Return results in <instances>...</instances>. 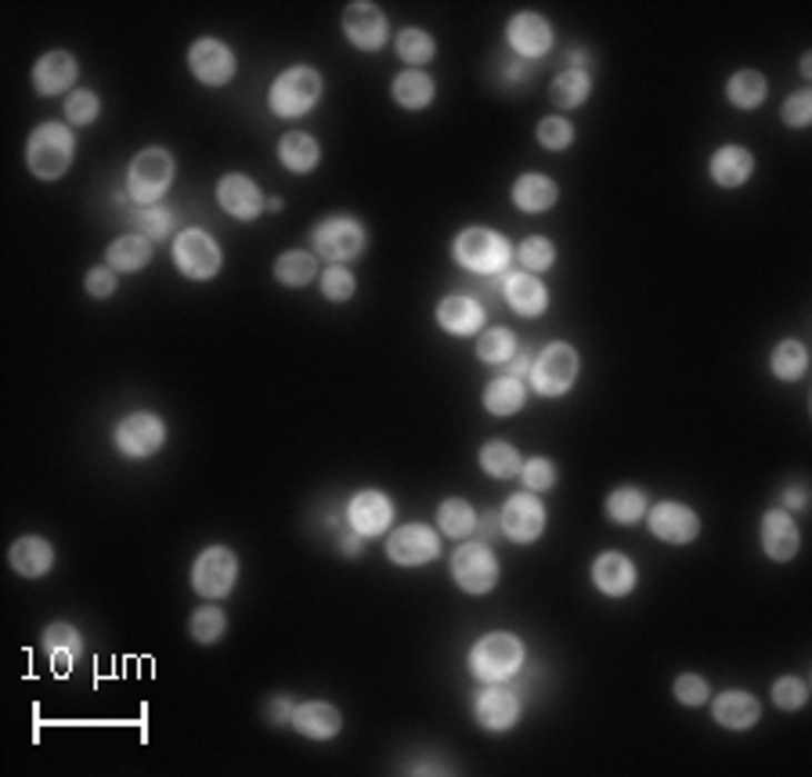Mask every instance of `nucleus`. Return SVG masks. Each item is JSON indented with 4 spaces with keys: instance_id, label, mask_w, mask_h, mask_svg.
<instances>
[{
    "instance_id": "obj_40",
    "label": "nucleus",
    "mask_w": 812,
    "mask_h": 777,
    "mask_svg": "<svg viewBox=\"0 0 812 777\" xmlns=\"http://www.w3.org/2000/svg\"><path fill=\"white\" fill-rule=\"evenodd\" d=\"M274 279H279L282 286H289V290H300V286L318 279V257L303 253V250L282 253L279 261H274Z\"/></svg>"
},
{
    "instance_id": "obj_51",
    "label": "nucleus",
    "mask_w": 812,
    "mask_h": 777,
    "mask_svg": "<svg viewBox=\"0 0 812 777\" xmlns=\"http://www.w3.org/2000/svg\"><path fill=\"white\" fill-rule=\"evenodd\" d=\"M98 112H101V102L94 91H72L66 98V120L72 127H91L98 120Z\"/></svg>"
},
{
    "instance_id": "obj_9",
    "label": "nucleus",
    "mask_w": 812,
    "mask_h": 777,
    "mask_svg": "<svg viewBox=\"0 0 812 777\" xmlns=\"http://www.w3.org/2000/svg\"><path fill=\"white\" fill-rule=\"evenodd\" d=\"M239 582V557L228 546H207L192 565V589L207 600L228 597Z\"/></svg>"
},
{
    "instance_id": "obj_25",
    "label": "nucleus",
    "mask_w": 812,
    "mask_h": 777,
    "mask_svg": "<svg viewBox=\"0 0 812 777\" xmlns=\"http://www.w3.org/2000/svg\"><path fill=\"white\" fill-rule=\"evenodd\" d=\"M712 716H715V724L726 730H748L762 719V705L755 695H748V690H722L712 701Z\"/></svg>"
},
{
    "instance_id": "obj_32",
    "label": "nucleus",
    "mask_w": 812,
    "mask_h": 777,
    "mask_svg": "<svg viewBox=\"0 0 812 777\" xmlns=\"http://www.w3.org/2000/svg\"><path fill=\"white\" fill-rule=\"evenodd\" d=\"M390 94H394V102L401 109L419 112V109H427L433 102L438 83H433V77L423 73V69H404V73H398L394 83H390Z\"/></svg>"
},
{
    "instance_id": "obj_47",
    "label": "nucleus",
    "mask_w": 812,
    "mask_h": 777,
    "mask_svg": "<svg viewBox=\"0 0 812 777\" xmlns=\"http://www.w3.org/2000/svg\"><path fill=\"white\" fill-rule=\"evenodd\" d=\"M130 225H134V232L144 236L149 242H159V239H167L170 236V228H173V213L167 207H141L134 218H130Z\"/></svg>"
},
{
    "instance_id": "obj_24",
    "label": "nucleus",
    "mask_w": 812,
    "mask_h": 777,
    "mask_svg": "<svg viewBox=\"0 0 812 777\" xmlns=\"http://www.w3.org/2000/svg\"><path fill=\"white\" fill-rule=\"evenodd\" d=\"M80 77V66L77 59H72L69 51H48L43 59L33 66V88L43 94V98H54V94H62L69 91L72 83H77ZM72 94V91H69Z\"/></svg>"
},
{
    "instance_id": "obj_27",
    "label": "nucleus",
    "mask_w": 812,
    "mask_h": 777,
    "mask_svg": "<svg viewBox=\"0 0 812 777\" xmlns=\"http://www.w3.org/2000/svg\"><path fill=\"white\" fill-rule=\"evenodd\" d=\"M343 727V716L337 705L329 701H303L293 709V730H300L311 741H329L337 738Z\"/></svg>"
},
{
    "instance_id": "obj_5",
    "label": "nucleus",
    "mask_w": 812,
    "mask_h": 777,
    "mask_svg": "<svg viewBox=\"0 0 812 777\" xmlns=\"http://www.w3.org/2000/svg\"><path fill=\"white\" fill-rule=\"evenodd\" d=\"M173 156L167 149H141L127 170V192L138 207H156L173 185Z\"/></svg>"
},
{
    "instance_id": "obj_28",
    "label": "nucleus",
    "mask_w": 812,
    "mask_h": 777,
    "mask_svg": "<svg viewBox=\"0 0 812 777\" xmlns=\"http://www.w3.org/2000/svg\"><path fill=\"white\" fill-rule=\"evenodd\" d=\"M762 550L773 560H791L799 554V525L788 510H765L762 517Z\"/></svg>"
},
{
    "instance_id": "obj_53",
    "label": "nucleus",
    "mask_w": 812,
    "mask_h": 777,
    "mask_svg": "<svg viewBox=\"0 0 812 777\" xmlns=\"http://www.w3.org/2000/svg\"><path fill=\"white\" fill-rule=\"evenodd\" d=\"M672 695L679 705H690V709H698V705H704L708 698H712V690H708V680L698 673H683V676H675V684H672Z\"/></svg>"
},
{
    "instance_id": "obj_33",
    "label": "nucleus",
    "mask_w": 812,
    "mask_h": 777,
    "mask_svg": "<svg viewBox=\"0 0 812 777\" xmlns=\"http://www.w3.org/2000/svg\"><path fill=\"white\" fill-rule=\"evenodd\" d=\"M279 160L289 175H311V170L322 163V146L303 135V131H289L282 141H279Z\"/></svg>"
},
{
    "instance_id": "obj_43",
    "label": "nucleus",
    "mask_w": 812,
    "mask_h": 777,
    "mask_svg": "<svg viewBox=\"0 0 812 777\" xmlns=\"http://www.w3.org/2000/svg\"><path fill=\"white\" fill-rule=\"evenodd\" d=\"M770 369H773V377L776 380H802L805 377V369H809V351H805V343L799 340H780L776 348H773V358H770Z\"/></svg>"
},
{
    "instance_id": "obj_8",
    "label": "nucleus",
    "mask_w": 812,
    "mask_h": 777,
    "mask_svg": "<svg viewBox=\"0 0 812 777\" xmlns=\"http://www.w3.org/2000/svg\"><path fill=\"white\" fill-rule=\"evenodd\" d=\"M221 247L213 242L210 232L202 228H184V232L173 239V265L184 279L192 282H210L217 271H221Z\"/></svg>"
},
{
    "instance_id": "obj_23",
    "label": "nucleus",
    "mask_w": 812,
    "mask_h": 777,
    "mask_svg": "<svg viewBox=\"0 0 812 777\" xmlns=\"http://www.w3.org/2000/svg\"><path fill=\"white\" fill-rule=\"evenodd\" d=\"M635 579H640V571H635V565L625 554L607 550L592 560V582L607 597H629L635 589Z\"/></svg>"
},
{
    "instance_id": "obj_36",
    "label": "nucleus",
    "mask_w": 812,
    "mask_h": 777,
    "mask_svg": "<svg viewBox=\"0 0 812 777\" xmlns=\"http://www.w3.org/2000/svg\"><path fill=\"white\" fill-rule=\"evenodd\" d=\"M438 528H441V536L448 539H473V531H477V510L470 507L467 499H444L441 507H438Z\"/></svg>"
},
{
    "instance_id": "obj_30",
    "label": "nucleus",
    "mask_w": 812,
    "mask_h": 777,
    "mask_svg": "<svg viewBox=\"0 0 812 777\" xmlns=\"http://www.w3.org/2000/svg\"><path fill=\"white\" fill-rule=\"evenodd\" d=\"M40 647H43V655L51 658V666L58 676H66L72 661L80 658L83 651V637H80V629L77 626H69V622H51L48 629H43V637H40Z\"/></svg>"
},
{
    "instance_id": "obj_15",
    "label": "nucleus",
    "mask_w": 812,
    "mask_h": 777,
    "mask_svg": "<svg viewBox=\"0 0 812 777\" xmlns=\"http://www.w3.org/2000/svg\"><path fill=\"white\" fill-rule=\"evenodd\" d=\"M473 716H477V724L491 734L513 730L520 719V698L502 684H484L473 698Z\"/></svg>"
},
{
    "instance_id": "obj_1",
    "label": "nucleus",
    "mask_w": 812,
    "mask_h": 777,
    "mask_svg": "<svg viewBox=\"0 0 812 777\" xmlns=\"http://www.w3.org/2000/svg\"><path fill=\"white\" fill-rule=\"evenodd\" d=\"M322 73L311 66H293L285 69L271 80L268 88V109L274 112L279 120H297V117H308V112L322 102Z\"/></svg>"
},
{
    "instance_id": "obj_2",
    "label": "nucleus",
    "mask_w": 812,
    "mask_h": 777,
    "mask_svg": "<svg viewBox=\"0 0 812 777\" xmlns=\"http://www.w3.org/2000/svg\"><path fill=\"white\" fill-rule=\"evenodd\" d=\"M72 152H77V138H72L69 127L48 120L26 141V167L40 181H58L72 167Z\"/></svg>"
},
{
    "instance_id": "obj_49",
    "label": "nucleus",
    "mask_w": 812,
    "mask_h": 777,
    "mask_svg": "<svg viewBox=\"0 0 812 777\" xmlns=\"http://www.w3.org/2000/svg\"><path fill=\"white\" fill-rule=\"evenodd\" d=\"M534 138H539V146L549 149V152H563V149H571V141H574V127L571 120H563V117H545L539 123V131H534Z\"/></svg>"
},
{
    "instance_id": "obj_19",
    "label": "nucleus",
    "mask_w": 812,
    "mask_h": 777,
    "mask_svg": "<svg viewBox=\"0 0 812 777\" xmlns=\"http://www.w3.org/2000/svg\"><path fill=\"white\" fill-rule=\"evenodd\" d=\"M394 521V507L380 488H361V492L347 502V525H351L361 539H375L383 536Z\"/></svg>"
},
{
    "instance_id": "obj_55",
    "label": "nucleus",
    "mask_w": 812,
    "mask_h": 777,
    "mask_svg": "<svg viewBox=\"0 0 812 777\" xmlns=\"http://www.w3.org/2000/svg\"><path fill=\"white\" fill-rule=\"evenodd\" d=\"M83 290L98 297V300H106L116 293V271L109 265H101V268H91L87 271V279H83Z\"/></svg>"
},
{
    "instance_id": "obj_4",
    "label": "nucleus",
    "mask_w": 812,
    "mask_h": 777,
    "mask_svg": "<svg viewBox=\"0 0 812 777\" xmlns=\"http://www.w3.org/2000/svg\"><path fill=\"white\" fill-rule=\"evenodd\" d=\"M452 257H455L459 268L473 271V276H499V271H505V265H510L513 247L505 242V236L477 225V228H467V232L455 236Z\"/></svg>"
},
{
    "instance_id": "obj_10",
    "label": "nucleus",
    "mask_w": 812,
    "mask_h": 777,
    "mask_svg": "<svg viewBox=\"0 0 812 777\" xmlns=\"http://www.w3.org/2000/svg\"><path fill=\"white\" fill-rule=\"evenodd\" d=\"M499 525H502V536L510 542H520V546H531L542 539L545 531V507L542 499L534 492H517L505 499V507L499 510Z\"/></svg>"
},
{
    "instance_id": "obj_6",
    "label": "nucleus",
    "mask_w": 812,
    "mask_h": 777,
    "mask_svg": "<svg viewBox=\"0 0 812 777\" xmlns=\"http://www.w3.org/2000/svg\"><path fill=\"white\" fill-rule=\"evenodd\" d=\"M452 579L462 594L484 597L499 586V557L481 539H462L452 554Z\"/></svg>"
},
{
    "instance_id": "obj_17",
    "label": "nucleus",
    "mask_w": 812,
    "mask_h": 777,
    "mask_svg": "<svg viewBox=\"0 0 812 777\" xmlns=\"http://www.w3.org/2000/svg\"><path fill=\"white\" fill-rule=\"evenodd\" d=\"M646 525L661 542H672V546H686L701 536V517L690 507H683V502H669V499L646 510Z\"/></svg>"
},
{
    "instance_id": "obj_13",
    "label": "nucleus",
    "mask_w": 812,
    "mask_h": 777,
    "mask_svg": "<svg viewBox=\"0 0 812 777\" xmlns=\"http://www.w3.org/2000/svg\"><path fill=\"white\" fill-rule=\"evenodd\" d=\"M387 557L398 568H423L441 557V539L430 525H401L387 536Z\"/></svg>"
},
{
    "instance_id": "obj_39",
    "label": "nucleus",
    "mask_w": 812,
    "mask_h": 777,
    "mask_svg": "<svg viewBox=\"0 0 812 777\" xmlns=\"http://www.w3.org/2000/svg\"><path fill=\"white\" fill-rule=\"evenodd\" d=\"M549 94H553V102L560 109H582L592 94L589 69H563V73L553 80V88H549Z\"/></svg>"
},
{
    "instance_id": "obj_31",
    "label": "nucleus",
    "mask_w": 812,
    "mask_h": 777,
    "mask_svg": "<svg viewBox=\"0 0 812 777\" xmlns=\"http://www.w3.org/2000/svg\"><path fill=\"white\" fill-rule=\"evenodd\" d=\"M560 199V189L553 178L545 175H520L513 185V207L524 213H545L553 210Z\"/></svg>"
},
{
    "instance_id": "obj_16",
    "label": "nucleus",
    "mask_w": 812,
    "mask_h": 777,
    "mask_svg": "<svg viewBox=\"0 0 812 777\" xmlns=\"http://www.w3.org/2000/svg\"><path fill=\"white\" fill-rule=\"evenodd\" d=\"M505 40H510L517 59L534 62V59H542V54L553 51V26H549L542 16H534V11H520V16H513L510 22H505Z\"/></svg>"
},
{
    "instance_id": "obj_45",
    "label": "nucleus",
    "mask_w": 812,
    "mask_h": 777,
    "mask_svg": "<svg viewBox=\"0 0 812 777\" xmlns=\"http://www.w3.org/2000/svg\"><path fill=\"white\" fill-rule=\"evenodd\" d=\"M394 48L401 54V62H409L412 69L433 62V54H438V44H433V37L427 30H415V26H412V30H401L394 37Z\"/></svg>"
},
{
    "instance_id": "obj_54",
    "label": "nucleus",
    "mask_w": 812,
    "mask_h": 777,
    "mask_svg": "<svg viewBox=\"0 0 812 777\" xmlns=\"http://www.w3.org/2000/svg\"><path fill=\"white\" fill-rule=\"evenodd\" d=\"M780 117H784V123L791 127V131H805V127L812 123V91H794L788 102H784V112H780Z\"/></svg>"
},
{
    "instance_id": "obj_59",
    "label": "nucleus",
    "mask_w": 812,
    "mask_h": 777,
    "mask_svg": "<svg viewBox=\"0 0 812 777\" xmlns=\"http://www.w3.org/2000/svg\"><path fill=\"white\" fill-rule=\"evenodd\" d=\"M809 502V492H805V485H791L784 488V507H794V510H802Z\"/></svg>"
},
{
    "instance_id": "obj_56",
    "label": "nucleus",
    "mask_w": 812,
    "mask_h": 777,
    "mask_svg": "<svg viewBox=\"0 0 812 777\" xmlns=\"http://www.w3.org/2000/svg\"><path fill=\"white\" fill-rule=\"evenodd\" d=\"M293 709H297V705L289 701L285 695H279V698H271V705H268V719H271V724H293Z\"/></svg>"
},
{
    "instance_id": "obj_57",
    "label": "nucleus",
    "mask_w": 812,
    "mask_h": 777,
    "mask_svg": "<svg viewBox=\"0 0 812 777\" xmlns=\"http://www.w3.org/2000/svg\"><path fill=\"white\" fill-rule=\"evenodd\" d=\"M495 531H502V525H499V514H495V510L484 514V517H477V531H473L477 539L488 542L491 536H495Z\"/></svg>"
},
{
    "instance_id": "obj_60",
    "label": "nucleus",
    "mask_w": 812,
    "mask_h": 777,
    "mask_svg": "<svg viewBox=\"0 0 812 777\" xmlns=\"http://www.w3.org/2000/svg\"><path fill=\"white\" fill-rule=\"evenodd\" d=\"M585 66H589L585 51H568V69H585Z\"/></svg>"
},
{
    "instance_id": "obj_41",
    "label": "nucleus",
    "mask_w": 812,
    "mask_h": 777,
    "mask_svg": "<svg viewBox=\"0 0 812 777\" xmlns=\"http://www.w3.org/2000/svg\"><path fill=\"white\" fill-rule=\"evenodd\" d=\"M517 351H520V343L513 337V329H505V326H491V329H484L481 337H477V358L488 362V366L502 369Z\"/></svg>"
},
{
    "instance_id": "obj_14",
    "label": "nucleus",
    "mask_w": 812,
    "mask_h": 777,
    "mask_svg": "<svg viewBox=\"0 0 812 777\" xmlns=\"http://www.w3.org/2000/svg\"><path fill=\"white\" fill-rule=\"evenodd\" d=\"M188 69H192V77L199 83H207V88H224V83L235 80L239 62H235V51L228 44H221V40H213V37H202L188 48Z\"/></svg>"
},
{
    "instance_id": "obj_61",
    "label": "nucleus",
    "mask_w": 812,
    "mask_h": 777,
    "mask_svg": "<svg viewBox=\"0 0 812 777\" xmlns=\"http://www.w3.org/2000/svg\"><path fill=\"white\" fill-rule=\"evenodd\" d=\"M802 77H812V59H809V54L802 59Z\"/></svg>"
},
{
    "instance_id": "obj_50",
    "label": "nucleus",
    "mask_w": 812,
    "mask_h": 777,
    "mask_svg": "<svg viewBox=\"0 0 812 777\" xmlns=\"http://www.w3.org/2000/svg\"><path fill=\"white\" fill-rule=\"evenodd\" d=\"M520 478H524V488L528 492H549V488L557 485V464L553 459H545V456H534L528 459L524 467H520Z\"/></svg>"
},
{
    "instance_id": "obj_46",
    "label": "nucleus",
    "mask_w": 812,
    "mask_h": 777,
    "mask_svg": "<svg viewBox=\"0 0 812 777\" xmlns=\"http://www.w3.org/2000/svg\"><path fill=\"white\" fill-rule=\"evenodd\" d=\"M520 271H531V276H542V271H549L557 265V247H553V239H545V236H528L524 242H520Z\"/></svg>"
},
{
    "instance_id": "obj_21",
    "label": "nucleus",
    "mask_w": 812,
    "mask_h": 777,
    "mask_svg": "<svg viewBox=\"0 0 812 777\" xmlns=\"http://www.w3.org/2000/svg\"><path fill=\"white\" fill-rule=\"evenodd\" d=\"M502 297L505 305H510L517 315H524V319H539L549 308V290L539 276H531V271H513V276H505L502 282Z\"/></svg>"
},
{
    "instance_id": "obj_29",
    "label": "nucleus",
    "mask_w": 812,
    "mask_h": 777,
    "mask_svg": "<svg viewBox=\"0 0 812 777\" xmlns=\"http://www.w3.org/2000/svg\"><path fill=\"white\" fill-rule=\"evenodd\" d=\"M708 170H712V181L719 189H741V185H748V178L755 175V156L744 146H722V149H715Z\"/></svg>"
},
{
    "instance_id": "obj_48",
    "label": "nucleus",
    "mask_w": 812,
    "mask_h": 777,
    "mask_svg": "<svg viewBox=\"0 0 812 777\" xmlns=\"http://www.w3.org/2000/svg\"><path fill=\"white\" fill-rule=\"evenodd\" d=\"M358 293V282L351 276V268L343 265H332L322 271V297L332 300V305H343V300H351Z\"/></svg>"
},
{
    "instance_id": "obj_3",
    "label": "nucleus",
    "mask_w": 812,
    "mask_h": 777,
    "mask_svg": "<svg viewBox=\"0 0 812 777\" xmlns=\"http://www.w3.org/2000/svg\"><path fill=\"white\" fill-rule=\"evenodd\" d=\"M470 676L481 684H502L510 676L520 673L524 666V644H520L513 632H488L473 647H470Z\"/></svg>"
},
{
    "instance_id": "obj_35",
    "label": "nucleus",
    "mask_w": 812,
    "mask_h": 777,
    "mask_svg": "<svg viewBox=\"0 0 812 777\" xmlns=\"http://www.w3.org/2000/svg\"><path fill=\"white\" fill-rule=\"evenodd\" d=\"M528 401V383L520 377H510V372H502L488 387H484V409L491 416H513L524 409Z\"/></svg>"
},
{
    "instance_id": "obj_12",
    "label": "nucleus",
    "mask_w": 812,
    "mask_h": 777,
    "mask_svg": "<svg viewBox=\"0 0 812 777\" xmlns=\"http://www.w3.org/2000/svg\"><path fill=\"white\" fill-rule=\"evenodd\" d=\"M311 242L318 257H325L332 265H343V261H354L365 250V228L354 218H329L311 232Z\"/></svg>"
},
{
    "instance_id": "obj_44",
    "label": "nucleus",
    "mask_w": 812,
    "mask_h": 777,
    "mask_svg": "<svg viewBox=\"0 0 812 777\" xmlns=\"http://www.w3.org/2000/svg\"><path fill=\"white\" fill-rule=\"evenodd\" d=\"M224 629H228V615L217 608V604H202V608H196L192 618H188V632H192V640L202 647L221 640Z\"/></svg>"
},
{
    "instance_id": "obj_38",
    "label": "nucleus",
    "mask_w": 812,
    "mask_h": 777,
    "mask_svg": "<svg viewBox=\"0 0 812 777\" xmlns=\"http://www.w3.org/2000/svg\"><path fill=\"white\" fill-rule=\"evenodd\" d=\"M646 510H650L646 492H643V488H635V485H621V488H614L611 496H607V517L618 521V525L643 521Z\"/></svg>"
},
{
    "instance_id": "obj_52",
    "label": "nucleus",
    "mask_w": 812,
    "mask_h": 777,
    "mask_svg": "<svg viewBox=\"0 0 812 777\" xmlns=\"http://www.w3.org/2000/svg\"><path fill=\"white\" fill-rule=\"evenodd\" d=\"M773 701H776V709L799 713L802 705L809 701V687H805V680H799V676H780V680L773 684Z\"/></svg>"
},
{
    "instance_id": "obj_20",
    "label": "nucleus",
    "mask_w": 812,
    "mask_h": 777,
    "mask_svg": "<svg viewBox=\"0 0 812 777\" xmlns=\"http://www.w3.org/2000/svg\"><path fill=\"white\" fill-rule=\"evenodd\" d=\"M217 203H221V210L235 221H257L268 207L264 192H260L257 181L245 175H224L217 181Z\"/></svg>"
},
{
    "instance_id": "obj_22",
    "label": "nucleus",
    "mask_w": 812,
    "mask_h": 777,
    "mask_svg": "<svg viewBox=\"0 0 812 777\" xmlns=\"http://www.w3.org/2000/svg\"><path fill=\"white\" fill-rule=\"evenodd\" d=\"M438 326L448 337H470L484 329V308L477 297L467 293H452L438 305Z\"/></svg>"
},
{
    "instance_id": "obj_37",
    "label": "nucleus",
    "mask_w": 812,
    "mask_h": 777,
    "mask_svg": "<svg viewBox=\"0 0 812 777\" xmlns=\"http://www.w3.org/2000/svg\"><path fill=\"white\" fill-rule=\"evenodd\" d=\"M770 94V83L759 73V69H736L726 80V98L736 109H759Z\"/></svg>"
},
{
    "instance_id": "obj_11",
    "label": "nucleus",
    "mask_w": 812,
    "mask_h": 777,
    "mask_svg": "<svg viewBox=\"0 0 812 777\" xmlns=\"http://www.w3.org/2000/svg\"><path fill=\"white\" fill-rule=\"evenodd\" d=\"M112 441H116V449H120V456H127V459H149L163 449L167 427L156 412H130L120 420V427H116Z\"/></svg>"
},
{
    "instance_id": "obj_34",
    "label": "nucleus",
    "mask_w": 812,
    "mask_h": 777,
    "mask_svg": "<svg viewBox=\"0 0 812 777\" xmlns=\"http://www.w3.org/2000/svg\"><path fill=\"white\" fill-rule=\"evenodd\" d=\"M149 261H152V242L144 239V236H138V232L120 236L106 250V265L116 271V276H130V271H141Z\"/></svg>"
},
{
    "instance_id": "obj_18",
    "label": "nucleus",
    "mask_w": 812,
    "mask_h": 777,
    "mask_svg": "<svg viewBox=\"0 0 812 777\" xmlns=\"http://www.w3.org/2000/svg\"><path fill=\"white\" fill-rule=\"evenodd\" d=\"M343 33L358 51H380L387 44V16L383 8L369 4V0H358V4L343 8Z\"/></svg>"
},
{
    "instance_id": "obj_26",
    "label": "nucleus",
    "mask_w": 812,
    "mask_h": 777,
    "mask_svg": "<svg viewBox=\"0 0 812 777\" xmlns=\"http://www.w3.org/2000/svg\"><path fill=\"white\" fill-rule=\"evenodd\" d=\"M8 565L22 575V579H43L54 568V546L40 536H22L11 542Z\"/></svg>"
},
{
    "instance_id": "obj_42",
    "label": "nucleus",
    "mask_w": 812,
    "mask_h": 777,
    "mask_svg": "<svg viewBox=\"0 0 812 777\" xmlns=\"http://www.w3.org/2000/svg\"><path fill=\"white\" fill-rule=\"evenodd\" d=\"M520 467H524V459H520V452L510 441H488L481 449V470L488 474V478L510 481L520 474Z\"/></svg>"
},
{
    "instance_id": "obj_58",
    "label": "nucleus",
    "mask_w": 812,
    "mask_h": 777,
    "mask_svg": "<svg viewBox=\"0 0 812 777\" xmlns=\"http://www.w3.org/2000/svg\"><path fill=\"white\" fill-rule=\"evenodd\" d=\"M361 542H365V539H361L351 525H347V528L340 531V550H343L347 557H358V554H361Z\"/></svg>"
},
{
    "instance_id": "obj_7",
    "label": "nucleus",
    "mask_w": 812,
    "mask_h": 777,
    "mask_svg": "<svg viewBox=\"0 0 812 777\" xmlns=\"http://www.w3.org/2000/svg\"><path fill=\"white\" fill-rule=\"evenodd\" d=\"M578 369H582V362H578V351L571 343H563V340L545 343L531 362V387L545 398H560L574 387Z\"/></svg>"
}]
</instances>
